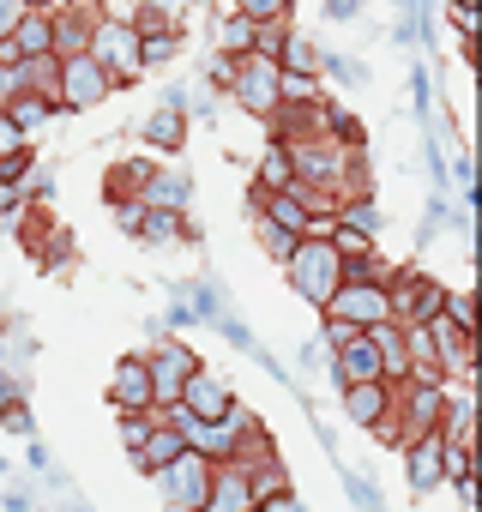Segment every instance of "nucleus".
<instances>
[{"instance_id":"f257e3e1","label":"nucleus","mask_w":482,"mask_h":512,"mask_svg":"<svg viewBox=\"0 0 482 512\" xmlns=\"http://www.w3.org/2000/svg\"><path fill=\"white\" fill-rule=\"evenodd\" d=\"M284 272H290V290H296L302 302H314V308H326L332 290L344 284V260H338V247H332L326 235H302V241L290 247Z\"/></svg>"},{"instance_id":"f03ea898","label":"nucleus","mask_w":482,"mask_h":512,"mask_svg":"<svg viewBox=\"0 0 482 512\" xmlns=\"http://www.w3.org/2000/svg\"><path fill=\"white\" fill-rule=\"evenodd\" d=\"M115 85H127V79H139L145 67H139V31L127 25V19H103L97 31H91V49H85Z\"/></svg>"},{"instance_id":"7ed1b4c3","label":"nucleus","mask_w":482,"mask_h":512,"mask_svg":"<svg viewBox=\"0 0 482 512\" xmlns=\"http://www.w3.org/2000/svg\"><path fill=\"white\" fill-rule=\"evenodd\" d=\"M440 302H446V290H440L434 278H422V272H392V278H386L392 326H428V320L440 314Z\"/></svg>"},{"instance_id":"20e7f679","label":"nucleus","mask_w":482,"mask_h":512,"mask_svg":"<svg viewBox=\"0 0 482 512\" xmlns=\"http://www.w3.org/2000/svg\"><path fill=\"white\" fill-rule=\"evenodd\" d=\"M278 55H241L235 61V79H229V97L241 103V109H248V115H272L278 109Z\"/></svg>"},{"instance_id":"39448f33","label":"nucleus","mask_w":482,"mask_h":512,"mask_svg":"<svg viewBox=\"0 0 482 512\" xmlns=\"http://www.w3.org/2000/svg\"><path fill=\"white\" fill-rule=\"evenodd\" d=\"M320 314H326V320H344V326H356V332H368V326L392 320V308H386V284H350V278H344Z\"/></svg>"},{"instance_id":"423d86ee","label":"nucleus","mask_w":482,"mask_h":512,"mask_svg":"<svg viewBox=\"0 0 482 512\" xmlns=\"http://www.w3.org/2000/svg\"><path fill=\"white\" fill-rule=\"evenodd\" d=\"M157 482H163V500H169V506L199 512V506H205V488H211V458H199V452L187 446L175 464L157 470Z\"/></svg>"},{"instance_id":"0eeeda50","label":"nucleus","mask_w":482,"mask_h":512,"mask_svg":"<svg viewBox=\"0 0 482 512\" xmlns=\"http://www.w3.org/2000/svg\"><path fill=\"white\" fill-rule=\"evenodd\" d=\"M109 13H103V0H61V7L49 13V25H55V55L67 61V55H85L91 49V31L103 25Z\"/></svg>"},{"instance_id":"6e6552de","label":"nucleus","mask_w":482,"mask_h":512,"mask_svg":"<svg viewBox=\"0 0 482 512\" xmlns=\"http://www.w3.org/2000/svg\"><path fill=\"white\" fill-rule=\"evenodd\" d=\"M109 91H115V79H109L91 55H67V61H61V91H55L61 109H97Z\"/></svg>"},{"instance_id":"1a4fd4ad","label":"nucleus","mask_w":482,"mask_h":512,"mask_svg":"<svg viewBox=\"0 0 482 512\" xmlns=\"http://www.w3.org/2000/svg\"><path fill=\"white\" fill-rule=\"evenodd\" d=\"M175 410H181L187 422H223V416L235 410V398H229V386H223L217 374L193 368V374H187V386H181V398H175Z\"/></svg>"},{"instance_id":"9d476101","label":"nucleus","mask_w":482,"mask_h":512,"mask_svg":"<svg viewBox=\"0 0 482 512\" xmlns=\"http://www.w3.org/2000/svg\"><path fill=\"white\" fill-rule=\"evenodd\" d=\"M145 368H151V398H157V410H169V404L181 398V386H187V374H193L199 362H193V350L163 344V350H151V356H145Z\"/></svg>"},{"instance_id":"9b49d317","label":"nucleus","mask_w":482,"mask_h":512,"mask_svg":"<svg viewBox=\"0 0 482 512\" xmlns=\"http://www.w3.org/2000/svg\"><path fill=\"white\" fill-rule=\"evenodd\" d=\"M109 404H115L121 416H133V410H157L145 356H121V362H115V374H109Z\"/></svg>"},{"instance_id":"f8f14e48","label":"nucleus","mask_w":482,"mask_h":512,"mask_svg":"<svg viewBox=\"0 0 482 512\" xmlns=\"http://www.w3.org/2000/svg\"><path fill=\"white\" fill-rule=\"evenodd\" d=\"M440 452H446L440 428H428V434H410V440H404V470H410V488H416V494H428V488H440V482H446Z\"/></svg>"},{"instance_id":"ddd939ff","label":"nucleus","mask_w":482,"mask_h":512,"mask_svg":"<svg viewBox=\"0 0 482 512\" xmlns=\"http://www.w3.org/2000/svg\"><path fill=\"white\" fill-rule=\"evenodd\" d=\"M199 512H254L248 470H241V464H211V488H205V506Z\"/></svg>"},{"instance_id":"4468645a","label":"nucleus","mask_w":482,"mask_h":512,"mask_svg":"<svg viewBox=\"0 0 482 512\" xmlns=\"http://www.w3.org/2000/svg\"><path fill=\"white\" fill-rule=\"evenodd\" d=\"M344 392V416L356 422V428H380V422H392V392L398 386H386V380H362V386H338Z\"/></svg>"},{"instance_id":"2eb2a0df","label":"nucleus","mask_w":482,"mask_h":512,"mask_svg":"<svg viewBox=\"0 0 482 512\" xmlns=\"http://www.w3.org/2000/svg\"><path fill=\"white\" fill-rule=\"evenodd\" d=\"M332 374H338V386L386 380V374H380V350H374V338H368V332H356L350 344H338V362H332Z\"/></svg>"},{"instance_id":"dca6fc26","label":"nucleus","mask_w":482,"mask_h":512,"mask_svg":"<svg viewBox=\"0 0 482 512\" xmlns=\"http://www.w3.org/2000/svg\"><path fill=\"white\" fill-rule=\"evenodd\" d=\"M181 452H187V440H181V428H175V422H169V416L157 410V428L145 434V446L133 452V464H139L145 476H157V470H163V464H175Z\"/></svg>"},{"instance_id":"f3484780","label":"nucleus","mask_w":482,"mask_h":512,"mask_svg":"<svg viewBox=\"0 0 482 512\" xmlns=\"http://www.w3.org/2000/svg\"><path fill=\"white\" fill-rule=\"evenodd\" d=\"M7 43L19 49V61H31V55H55V25H49V13H25V19L13 25Z\"/></svg>"},{"instance_id":"a211bd4d","label":"nucleus","mask_w":482,"mask_h":512,"mask_svg":"<svg viewBox=\"0 0 482 512\" xmlns=\"http://www.w3.org/2000/svg\"><path fill=\"white\" fill-rule=\"evenodd\" d=\"M254 49H260V25H248L241 13H223L217 19V55L241 61V55H254Z\"/></svg>"},{"instance_id":"6ab92c4d","label":"nucleus","mask_w":482,"mask_h":512,"mask_svg":"<svg viewBox=\"0 0 482 512\" xmlns=\"http://www.w3.org/2000/svg\"><path fill=\"white\" fill-rule=\"evenodd\" d=\"M0 115H7L19 133H31V127H43V121L55 115V103H49V97H31V91H13L7 103H0Z\"/></svg>"},{"instance_id":"aec40b11","label":"nucleus","mask_w":482,"mask_h":512,"mask_svg":"<svg viewBox=\"0 0 482 512\" xmlns=\"http://www.w3.org/2000/svg\"><path fill=\"white\" fill-rule=\"evenodd\" d=\"M290 181H296L290 151H284V139H272V145H266V157H260V187H254V193H284Z\"/></svg>"},{"instance_id":"412c9836","label":"nucleus","mask_w":482,"mask_h":512,"mask_svg":"<svg viewBox=\"0 0 482 512\" xmlns=\"http://www.w3.org/2000/svg\"><path fill=\"white\" fill-rule=\"evenodd\" d=\"M278 67H284V73H302V79H320V55H314V43H302V37H284V43H278Z\"/></svg>"},{"instance_id":"4be33fe9","label":"nucleus","mask_w":482,"mask_h":512,"mask_svg":"<svg viewBox=\"0 0 482 512\" xmlns=\"http://www.w3.org/2000/svg\"><path fill=\"white\" fill-rule=\"evenodd\" d=\"M248 488H254V506H260V500L284 494V488H290V476H284V464H278V458H266V464H254V470H248Z\"/></svg>"},{"instance_id":"5701e85b","label":"nucleus","mask_w":482,"mask_h":512,"mask_svg":"<svg viewBox=\"0 0 482 512\" xmlns=\"http://www.w3.org/2000/svg\"><path fill=\"white\" fill-rule=\"evenodd\" d=\"M181 49V31H145L139 37V67H163Z\"/></svg>"},{"instance_id":"b1692460","label":"nucleus","mask_w":482,"mask_h":512,"mask_svg":"<svg viewBox=\"0 0 482 512\" xmlns=\"http://www.w3.org/2000/svg\"><path fill=\"white\" fill-rule=\"evenodd\" d=\"M229 13H241L248 25H284V13H290V0H235Z\"/></svg>"},{"instance_id":"393cba45","label":"nucleus","mask_w":482,"mask_h":512,"mask_svg":"<svg viewBox=\"0 0 482 512\" xmlns=\"http://www.w3.org/2000/svg\"><path fill=\"white\" fill-rule=\"evenodd\" d=\"M440 314H446V320H452L458 332H476V302H470V290H446Z\"/></svg>"},{"instance_id":"a878e982","label":"nucleus","mask_w":482,"mask_h":512,"mask_svg":"<svg viewBox=\"0 0 482 512\" xmlns=\"http://www.w3.org/2000/svg\"><path fill=\"white\" fill-rule=\"evenodd\" d=\"M145 139H151V145H163V151H169V145H181V109L169 103V109H163V115L145 127Z\"/></svg>"},{"instance_id":"bb28decb","label":"nucleus","mask_w":482,"mask_h":512,"mask_svg":"<svg viewBox=\"0 0 482 512\" xmlns=\"http://www.w3.org/2000/svg\"><path fill=\"white\" fill-rule=\"evenodd\" d=\"M151 428H157V410H133V416H121V446H127V452H139Z\"/></svg>"},{"instance_id":"cd10ccee","label":"nucleus","mask_w":482,"mask_h":512,"mask_svg":"<svg viewBox=\"0 0 482 512\" xmlns=\"http://www.w3.org/2000/svg\"><path fill=\"white\" fill-rule=\"evenodd\" d=\"M254 223H260V241H266V253H272V260H278V266H284V260H290V247H296V241H302V235H284V229H272V223H266V217H254Z\"/></svg>"},{"instance_id":"c85d7f7f","label":"nucleus","mask_w":482,"mask_h":512,"mask_svg":"<svg viewBox=\"0 0 482 512\" xmlns=\"http://www.w3.org/2000/svg\"><path fill=\"white\" fill-rule=\"evenodd\" d=\"M25 169H31V151H7V157H0V187H7V181H25Z\"/></svg>"},{"instance_id":"c756f323","label":"nucleus","mask_w":482,"mask_h":512,"mask_svg":"<svg viewBox=\"0 0 482 512\" xmlns=\"http://www.w3.org/2000/svg\"><path fill=\"white\" fill-rule=\"evenodd\" d=\"M25 19V0H0V43L13 37V25Z\"/></svg>"},{"instance_id":"7c9ffc66","label":"nucleus","mask_w":482,"mask_h":512,"mask_svg":"<svg viewBox=\"0 0 482 512\" xmlns=\"http://www.w3.org/2000/svg\"><path fill=\"white\" fill-rule=\"evenodd\" d=\"M7 151H25V133H19L7 115H0V157H7Z\"/></svg>"},{"instance_id":"2f4dec72","label":"nucleus","mask_w":482,"mask_h":512,"mask_svg":"<svg viewBox=\"0 0 482 512\" xmlns=\"http://www.w3.org/2000/svg\"><path fill=\"white\" fill-rule=\"evenodd\" d=\"M260 512H308V506H302V500H296V494L284 488V494H272V500H260Z\"/></svg>"},{"instance_id":"473e14b6","label":"nucleus","mask_w":482,"mask_h":512,"mask_svg":"<svg viewBox=\"0 0 482 512\" xmlns=\"http://www.w3.org/2000/svg\"><path fill=\"white\" fill-rule=\"evenodd\" d=\"M452 25H458V37L470 43V37H476V7H452Z\"/></svg>"},{"instance_id":"72a5a7b5","label":"nucleus","mask_w":482,"mask_h":512,"mask_svg":"<svg viewBox=\"0 0 482 512\" xmlns=\"http://www.w3.org/2000/svg\"><path fill=\"white\" fill-rule=\"evenodd\" d=\"M356 338V326H344V320H326V344L338 350V344H350Z\"/></svg>"},{"instance_id":"f704fd0d","label":"nucleus","mask_w":482,"mask_h":512,"mask_svg":"<svg viewBox=\"0 0 482 512\" xmlns=\"http://www.w3.org/2000/svg\"><path fill=\"white\" fill-rule=\"evenodd\" d=\"M19 205V181H7V187H0V211H13Z\"/></svg>"},{"instance_id":"c9c22d12","label":"nucleus","mask_w":482,"mask_h":512,"mask_svg":"<svg viewBox=\"0 0 482 512\" xmlns=\"http://www.w3.org/2000/svg\"><path fill=\"white\" fill-rule=\"evenodd\" d=\"M0 103H7V73H0Z\"/></svg>"},{"instance_id":"e433bc0d","label":"nucleus","mask_w":482,"mask_h":512,"mask_svg":"<svg viewBox=\"0 0 482 512\" xmlns=\"http://www.w3.org/2000/svg\"><path fill=\"white\" fill-rule=\"evenodd\" d=\"M254 512H260V506H254Z\"/></svg>"}]
</instances>
